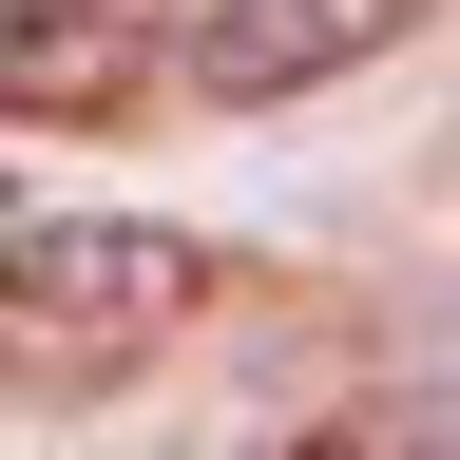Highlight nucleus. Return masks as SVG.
<instances>
[{"instance_id":"20e7f679","label":"nucleus","mask_w":460,"mask_h":460,"mask_svg":"<svg viewBox=\"0 0 460 460\" xmlns=\"http://www.w3.org/2000/svg\"><path fill=\"white\" fill-rule=\"evenodd\" d=\"M326 441H365V460H460V384H384V402H345Z\"/></svg>"},{"instance_id":"f257e3e1","label":"nucleus","mask_w":460,"mask_h":460,"mask_svg":"<svg viewBox=\"0 0 460 460\" xmlns=\"http://www.w3.org/2000/svg\"><path fill=\"white\" fill-rule=\"evenodd\" d=\"M211 307V250L154 211H0V384H115Z\"/></svg>"},{"instance_id":"7ed1b4c3","label":"nucleus","mask_w":460,"mask_h":460,"mask_svg":"<svg viewBox=\"0 0 460 460\" xmlns=\"http://www.w3.org/2000/svg\"><path fill=\"white\" fill-rule=\"evenodd\" d=\"M115 39H135V0H0V115L20 96H96Z\"/></svg>"},{"instance_id":"39448f33","label":"nucleus","mask_w":460,"mask_h":460,"mask_svg":"<svg viewBox=\"0 0 460 460\" xmlns=\"http://www.w3.org/2000/svg\"><path fill=\"white\" fill-rule=\"evenodd\" d=\"M0 211H20V192H0Z\"/></svg>"},{"instance_id":"f03ea898","label":"nucleus","mask_w":460,"mask_h":460,"mask_svg":"<svg viewBox=\"0 0 460 460\" xmlns=\"http://www.w3.org/2000/svg\"><path fill=\"white\" fill-rule=\"evenodd\" d=\"M402 20H422V0H211L192 77H211V115H269V96H326V77H365Z\"/></svg>"}]
</instances>
